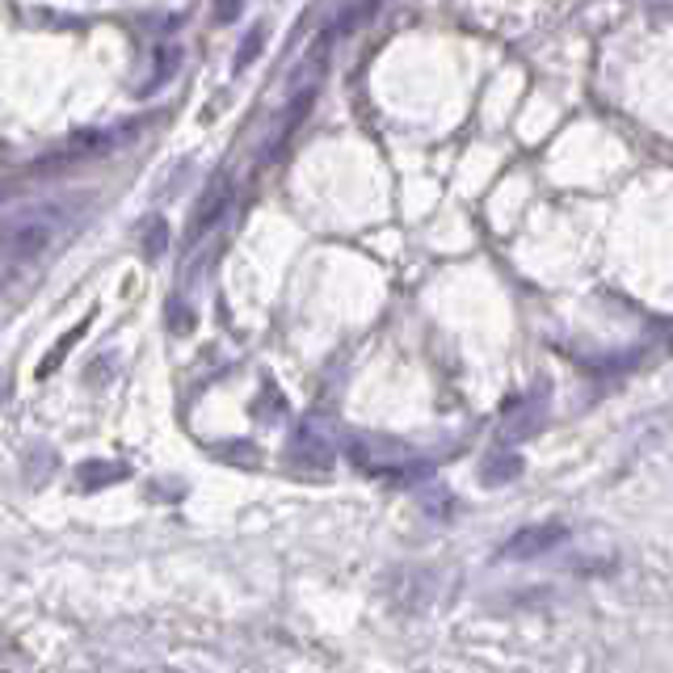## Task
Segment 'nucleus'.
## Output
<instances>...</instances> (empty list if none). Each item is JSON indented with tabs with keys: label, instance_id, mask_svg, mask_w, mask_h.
Masks as SVG:
<instances>
[{
	"label": "nucleus",
	"instance_id": "obj_1",
	"mask_svg": "<svg viewBox=\"0 0 673 673\" xmlns=\"http://www.w3.org/2000/svg\"><path fill=\"white\" fill-rule=\"evenodd\" d=\"M56 228H59L56 211H34L9 228V278H13L21 266H34V261H39L42 253H47V245H51Z\"/></svg>",
	"mask_w": 673,
	"mask_h": 673
},
{
	"label": "nucleus",
	"instance_id": "obj_2",
	"mask_svg": "<svg viewBox=\"0 0 673 673\" xmlns=\"http://www.w3.org/2000/svg\"><path fill=\"white\" fill-rule=\"evenodd\" d=\"M228 198H231V194H228V177H219L211 190L202 194V202L194 207V215H190V240L207 236V231L219 224V215L228 211Z\"/></svg>",
	"mask_w": 673,
	"mask_h": 673
},
{
	"label": "nucleus",
	"instance_id": "obj_3",
	"mask_svg": "<svg viewBox=\"0 0 673 673\" xmlns=\"http://www.w3.org/2000/svg\"><path fill=\"white\" fill-rule=\"evenodd\" d=\"M560 535H564L560 526H531V531H522V535L505 547V556H531V552H543V547L556 543Z\"/></svg>",
	"mask_w": 673,
	"mask_h": 673
},
{
	"label": "nucleus",
	"instance_id": "obj_4",
	"mask_svg": "<svg viewBox=\"0 0 673 673\" xmlns=\"http://www.w3.org/2000/svg\"><path fill=\"white\" fill-rule=\"evenodd\" d=\"M89 325H93V316H85V320H80V325L72 328V333H63V337H59L56 346H51V354L42 358L39 375H51V370H56V366L63 363V358H68L72 349H77V342H85V333H89Z\"/></svg>",
	"mask_w": 673,
	"mask_h": 673
},
{
	"label": "nucleus",
	"instance_id": "obj_5",
	"mask_svg": "<svg viewBox=\"0 0 673 673\" xmlns=\"http://www.w3.org/2000/svg\"><path fill=\"white\" fill-rule=\"evenodd\" d=\"M375 9H379V0H358V4H349L346 13L337 18V34L346 39V34H354V30H363L366 21L375 18Z\"/></svg>",
	"mask_w": 673,
	"mask_h": 673
},
{
	"label": "nucleus",
	"instance_id": "obj_6",
	"mask_svg": "<svg viewBox=\"0 0 673 673\" xmlns=\"http://www.w3.org/2000/svg\"><path fill=\"white\" fill-rule=\"evenodd\" d=\"M165 245H169V224L160 215H148V224H143V257H160Z\"/></svg>",
	"mask_w": 673,
	"mask_h": 673
},
{
	"label": "nucleus",
	"instance_id": "obj_7",
	"mask_svg": "<svg viewBox=\"0 0 673 673\" xmlns=\"http://www.w3.org/2000/svg\"><path fill=\"white\" fill-rule=\"evenodd\" d=\"M261 42H266V26H253L249 34H245V42H240V51H236V72H240V68H249L253 59H257Z\"/></svg>",
	"mask_w": 673,
	"mask_h": 673
},
{
	"label": "nucleus",
	"instance_id": "obj_8",
	"mask_svg": "<svg viewBox=\"0 0 673 673\" xmlns=\"http://www.w3.org/2000/svg\"><path fill=\"white\" fill-rule=\"evenodd\" d=\"M240 9H245V0H215V21H236L240 18Z\"/></svg>",
	"mask_w": 673,
	"mask_h": 673
}]
</instances>
